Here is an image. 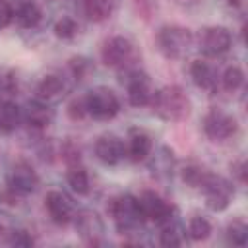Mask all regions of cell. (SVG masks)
Returning a JSON list of instances; mask_svg holds the SVG:
<instances>
[{"mask_svg":"<svg viewBox=\"0 0 248 248\" xmlns=\"http://www.w3.org/2000/svg\"><path fill=\"white\" fill-rule=\"evenodd\" d=\"M149 105L163 120H170V122L184 120L190 114V101L178 85H167L155 91L151 95Z\"/></svg>","mask_w":248,"mask_h":248,"instance_id":"6da1fadb","label":"cell"},{"mask_svg":"<svg viewBox=\"0 0 248 248\" xmlns=\"http://www.w3.org/2000/svg\"><path fill=\"white\" fill-rule=\"evenodd\" d=\"M107 211L112 217V221L118 227V231H122V232H128V231L136 229L143 221L136 198H132L128 194L112 198L108 202V205H107Z\"/></svg>","mask_w":248,"mask_h":248,"instance_id":"7a4b0ae2","label":"cell"},{"mask_svg":"<svg viewBox=\"0 0 248 248\" xmlns=\"http://www.w3.org/2000/svg\"><path fill=\"white\" fill-rule=\"evenodd\" d=\"M157 45L167 58H180L192 45V33L180 25H165L157 33Z\"/></svg>","mask_w":248,"mask_h":248,"instance_id":"3957f363","label":"cell"},{"mask_svg":"<svg viewBox=\"0 0 248 248\" xmlns=\"http://www.w3.org/2000/svg\"><path fill=\"white\" fill-rule=\"evenodd\" d=\"M205 194V203L211 211H223L229 207L231 203V198H232V186L229 180L217 176V174H211V172H205L200 186Z\"/></svg>","mask_w":248,"mask_h":248,"instance_id":"277c9868","label":"cell"},{"mask_svg":"<svg viewBox=\"0 0 248 248\" xmlns=\"http://www.w3.org/2000/svg\"><path fill=\"white\" fill-rule=\"evenodd\" d=\"M83 99L87 112L97 120H108L116 116L120 110V101L108 87H95Z\"/></svg>","mask_w":248,"mask_h":248,"instance_id":"5b68a950","label":"cell"},{"mask_svg":"<svg viewBox=\"0 0 248 248\" xmlns=\"http://www.w3.org/2000/svg\"><path fill=\"white\" fill-rule=\"evenodd\" d=\"M138 202V207H140V213L143 217V221H153V223H167L170 221V215H172V207L161 198L157 196L155 192H141L140 198H136Z\"/></svg>","mask_w":248,"mask_h":248,"instance_id":"8992f818","label":"cell"},{"mask_svg":"<svg viewBox=\"0 0 248 248\" xmlns=\"http://www.w3.org/2000/svg\"><path fill=\"white\" fill-rule=\"evenodd\" d=\"M203 132H205L207 138H211L215 141H223V140L231 138L236 132V118L215 108V110L205 114V118H203Z\"/></svg>","mask_w":248,"mask_h":248,"instance_id":"52a82bcc","label":"cell"},{"mask_svg":"<svg viewBox=\"0 0 248 248\" xmlns=\"http://www.w3.org/2000/svg\"><path fill=\"white\" fill-rule=\"evenodd\" d=\"M134 54V45L126 39V37H110L108 41H105L103 48H101V58L103 64L108 68H116V66H124Z\"/></svg>","mask_w":248,"mask_h":248,"instance_id":"ba28073f","label":"cell"},{"mask_svg":"<svg viewBox=\"0 0 248 248\" xmlns=\"http://www.w3.org/2000/svg\"><path fill=\"white\" fill-rule=\"evenodd\" d=\"M200 50L205 56H221L231 48V33L225 27H207L200 33Z\"/></svg>","mask_w":248,"mask_h":248,"instance_id":"9c48e42d","label":"cell"},{"mask_svg":"<svg viewBox=\"0 0 248 248\" xmlns=\"http://www.w3.org/2000/svg\"><path fill=\"white\" fill-rule=\"evenodd\" d=\"M126 87H128V101L130 105L134 107H143V105H149L151 101V85H149V79L145 74L141 72H130L128 78H126Z\"/></svg>","mask_w":248,"mask_h":248,"instance_id":"30bf717a","label":"cell"},{"mask_svg":"<svg viewBox=\"0 0 248 248\" xmlns=\"http://www.w3.org/2000/svg\"><path fill=\"white\" fill-rule=\"evenodd\" d=\"M10 186L17 194H31L39 186V176L27 163H17L10 172Z\"/></svg>","mask_w":248,"mask_h":248,"instance_id":"8fae6325","label":"cell"},{"mask_svg":"<svg viewBox=\"0 0 248 248\" xmlns=\"http://www.w3.org/2000/svg\"><path fill=\"white\" fill-rule=\"evenodd\" d=\"M76 229L83 240L89 244H99L103 236V221L95 211H81L76 219Z\"/></svg>","mask_w":248,"mask_h":248,"instance_id":"7c38bea8","label":"cell"},{"mask_svg":"<svg viewBox=\"0 0 248 248\" xmlns=\"http://www.w3.org/2000/svg\"><path fill=\"white\" fill-rule=\"evenodd\" d=\"M95 155L105 165H116L126 155V149L116 136H101L95 143Z\"/></svg>","mask_w":248,"mask_h":248,"instance_id":"4fadbf2b","label":"cell"},{"mask_svg":"<svg viewBox=\"0 0 248 248\" xmlns=\"http://www.w3.org/2000/svg\"><path fill=\"white\" fill-rule=\"evenodd\" d=\"M45 205H46V209H48L50 219H52L56 225H66V223H70V219H72V203H70V200H68L62 192L50 190V192L46 194V198H45Z\"/></svg>","mask_w":248,"mask_h":248,"instance_id":"5bb4252c","label":"cell"},{"mask_svg":"<svg viewBox=\"0 0 248 248\" xmlns=\"http://www.w3.org/2000/svg\"><path fill=\"white\" fill-rule=\"evenodd\" d=\"M64 91H66V85H64L62 78H58V76H46L37 85V97L45 103L58 101L64 95Z\"/></svg>","mask_w":248,"mask_h":248,"instance_id":"9a60e30c","label":"cell"},{"mask_svg":"<svg viewBox=\"0 0 248 248\" xmlns=\"http://www.w3.org/2000/svg\"><path fill=\"white\" fill-rule=\"evenodd\" d=\"M190 76H192V81L202 87V89H213L215 83H217V74L213 70V66H209L207 62L203 60H196L192 62L190 66Z\"/></svg>","mask_w":248,"mask_h":248,"instance_id":"2e32d148","label":"cell"},{"mask_svg":"<svg viewBox=\"0 0 248 248\" xmlns=\"http://www.w3.org/2000/svg\"><path fill=\"white\" fill-rule=\"evenodd\" d=\"M25 120L31 128H46L52 120V112L45 103L33 101L27 105V112H25Z\"/></svg>","mask_w":248,"mask_h":248,"instance_id":"e0dca14e","label":"cell"},{"mask_svg":"<svg viewBox=\"0 0 248 248\" xmlns=\"http://www.w3.org/2000/svg\"><path fill=\"white\" fill-rule=\"evenodd\" d=\"M116 0H83V14L91 21H105L110 17Z\"/></svg>","mask_w":248,"mask_h":248,"instance_id":"ac0fdd59","label":"cell"},{"mask_svg":"<svg viewBox=\"0 0 248 248\" xmlns=\"http://www.w3.org/2000/svg\"><path fill=\"white\" fill-rule=\"evenodd\" d=\"M19 120H21V112L16 103H10V101L0 103V134L14 132Z\"/></svg>","mask_w":248,"mask_h":248,"instance_id":"d6986e66","label":"cell"},{"mask_svg":"<svg viewBox=\"0 0 248 248\" xmlns=\"http://www.w3.org/2000/svg\"><path fill=\"white\" fill-rule=\"evenodd\" d=\"M151 153V138L145 132H132L128 155L132 161H143Z\"/></svg>","mask_w":248,"mask_h":248,"instance_id":"ffe728a7","label":"cell"},{"mask_svg":"<svg viewBox=\"0 0 248 248\" xmlns=\"http://www.w3.org/2000/svg\"><path fill=\"white\" fill-rule=\"evenodd\" d=\"M16 17H17V21H19L21 27H35V25L41 21L43 14H41V8H39L37 4L25 2V4H21V6L17 8Z\"/></svg>","mask_w":248,"mask_h":248,"instance_id":"44dd1931","label":"cell"},{"mask_svg":"<svg viewBox=\"0 0 248 248\" xmlns=\"http://www.w3.org/2000/svg\"><path fill=\"white\" fill-rule=\"evenodd\" d=\"M68 184L72 186V190L76 194H87L89 192V176L85 172V169L81 167H72L68 172Z\"/></svg>","mask_w":248,"mask_h":248,"instance_id":"7402d4cb","label":"cell"},{"mask_svg":"<svg viewBox=\"0 0 248 248\" xmlns=\"http://www.w3.org/2000/svg\"><path fill=\"white\" fill-rule=\"evenodd\" d=\"M159 242L167 248H174V246H180L182 244V229L170 221L163 223V231H161V236H159Z\"/></svg>","mask_w":248,"mask_h":248,"instance_id":"603a6c76","label":"cell"},{"mask_svg":"<svg viewBox=\"0 0 248 248\" xmlns=\"http://www.w3.org/2000/svg\"><path fill=\"white\" fill-rule=\"evenodd\" d=\"M211 232V225L207 219L203 217H192L190 223H188V234L194 238V240H205Z\"/></svg>","mask_w":248,"mask_h":248,"instance_id":"cb8c5ba5","label":"cell"},{"mask_svg":"<svg viewBox=\"0 0 248 248\" xmlns=\"http://www.w3.org/2000/svg\"><path fill=\"white\" fill-rule=\"evenodd\" d=\"M227 240L234 246H244L248 242V227L242 221H234L227 229Z\"/></svg>","mask_w":248,"mask_h":248,"instance_id":"d4e9b609","label":"cell"},{"mask_svg":"<svg viewBox=\"0 0 248 248\" xmlns=\"http://www.w3.org/2000/svg\"><path fill=\"white\" fill-rule=\"evenodd\" d=\"M242 83H244V74H242V70L238 66H231V68L225 70V74H223V87L227 91H236Z\"/></svg>","mask_w":248,"mask_h":248,"instance_id":"484cf974","label":"cell"},{"mask_svg":"<svg viewBox=\"0 0 248 248\" xmlns=\"http://www.w3.org/2000/svg\"><path fill=\"white\" fill-rule=\"evenodd\" d=\"M78 33V23L72 17H60L54 23V35L58 39H72Z\"/></svg>","mask_w":248,"mask_h":248,"instance_id":"4316f807","label":"cell"},{"mask_svg":"<svg viewBox=\"0 0 248 248\" xmlns=\"http://www.w3.org/2000/svg\"><path fill=\"white\" fill-rule=\"evenodd\" d=\"M203 174H205V170H203L202 167H196V165H190V167H186V169L182 170V178H184V182L190 184V186H194V188L200 186Z\"/></svg>","mask_w":248,"mask_h":248,"instance_id":"83f0119b","label":"cell"},{"mask_svg":"<svg viewBox=\"0 0 248 248\" xmlns=\"http://www.w3.org/2000/svg\"><path fill=\"white\" fill-rule=\"evenodd\" d=\"M85 114H87L85 99H74V101L68 105V116H70L72 120H81Z\"/></svg>","mask_w":248,"mask_h":248,"instance_id":"f1b7e54d","label":"cell"},{"mask_svg":"<svg viewBox=\"0 0 248 248\" xmlns=\"http://www.w3.org/2000/svg\"><path fill=\"white\" fill-rule=\"evenodd\" d=\"M12 19H14V10H12L10 2L8 0H0V29L8 27Z\"/></svg>","mask_w":248,"mask_h":248,"instance_id":"f546056e","label":"cell"},{"mask_svg":"<svg viewBox=\"0 0 248 248\" xmlns=\"http://www.w3.org/2000/svg\"><path fill=\"white\" fill-rule=\"evenodd\" d=\"M10 242L14 246H21V248H27V246H33V238L25 232V231H14L12 232V238Z\"/></svg>","mask_w":248,"mask_h":248,"instance_id":"4dcf8cb0","label":"cell"},{"mask_svg":"<svg viewBox=\"0 0 248 248\" xmlns=\"http://www.w3.org/2000/svg\"><path fill=\"white\" fill-rule=\"evenodd\" d=\"M70 68H72V72H74V76L76 78H83L85 76V72L89 70V62L85 60V58H72L70 60Z\"/></svg>","mask_w":248,"mask_h":248,"instance_id":"1f68e13d","label":"cell"},{"mask_svg":"<svg viewBox=\"0 0 248 248\" xmlns=\"http://www.w3.org/2000/svg\"><path fill=\"white\" fill-rule=\"evenodd\" d=\"M134 2H136L138 10L141 12V16H143L145 19H149V16H151V8H153V0H134Z\"/></svg>","mask_w":248,"mask_h":248,"instance_id":"d6a6232c","label":"cell"},{"mask_svg":"<svg viewBox=\"0 0 248 248\" xmlns=\"http://www.w3.org/2000/svg\"><path fill=\"white\" fill-rule=\"evenodd\" d=\"M232 170H234V174L240 178V182H244L246 180V170H244V161H236V163H232V167H231Z\"/></svg>","mask_w":248,"mask_h":248,"instance_id":"836d02e7","label":"cell"},{"mask_svg":"<svg viewBox=\"0 0 248 248\" xmlns=\"http://www.w3.org/2000/svg\"><path fill=\"white\" fill-rule=\"evenodd\" d=\"M231 6H240V0H229Z\"/></svg>","mask_w":248,"mask_h":248,"instance_id":"e575fe53","label":"cell"},{"mask_svg":"<svg viewBox=\"0 0 248 248\" xmlns=\"http://www.w3.org/2000/svg\"><path fill=\"white\" fill-rule=\"evenodd\" d=\"M2 232H4V227H2V225H0V234H2Z\"/></svg>","mask_w":248,"mask_h":248,"instance_id":"d590c367","label":"cell"}]
</instances>
